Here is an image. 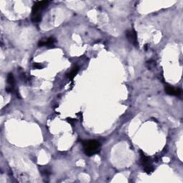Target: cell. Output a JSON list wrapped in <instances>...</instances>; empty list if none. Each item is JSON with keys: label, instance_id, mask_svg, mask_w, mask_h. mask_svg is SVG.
I'll return each mask as SVG.
<instances>
[{"label": "cell", "instance_id": "1", "mask_svg": "<svg viewBox=\"0 0 183 183\" xmlns=\"http://www.w3.org/2000/svg\"><path fill=\"white\" fill-rule=\"evenodd\" d=\"M85 152L87 155H94L100 150V144L96 140H87L83 142Z\"/></svg>", "mask_w": 183, "mask_h": 183}, {"label": "cell", "instance_id": "2", "mask_svg": "<svg viewBox=\"0 0 183 183\" xmlns=\"http://www.w3.org/2000/svg\"><path fill=\"white\" fill-rule=\"evenodd\" d=\"M126 35H127V39L130 41L132 44H133L135 47L138 46V42H137V33L136 31L133 29L130 31H127L126 33Z\"/></svg>", "mask_w": 183, "mask_h": 183}, {"label": "cell", "instance_id": "3", "mask_svg": "<svg viewBox=\"0 0 183 183\" xmlns=\"http://www.w3.org/2000/svg\"><path fill=\"white\" fill-rule=\"evenodd\" d=\"M48 1H37L35 4L34 5L32 9V14L33 15H36V14H39V11L42 10L45 7H47Z\"/></svg>", "mask_w": 183, "mask_h": 183}, {"label": "cell", "instance_id": "4", "mask_svg": "<svg viewBox=\"0 0 183 183\" xmlns=\"http://www.w3.org/2000/svg\"><path fill=\"white\" fill-rule=\"evenodd\" d=\"M165 92H166L167 94H170V95H175V96H179L180 95L182 91L180 89H175L174 87H172L170 86H167L165 87Z\"/></svg>", "mask_w": 183, "mask_h": 183}, {"label": "cell", "instance_id": "5", "mask_svg": "<svg viewBox=\"0 0 183 183\" xmlns=\"http://www.w3.org/2000/svg\"><path fill=\"white\" fill-rule=\"evenodd\" d=\"M55 42V39L53 37H50L46 39V41L41 40L39 41L38 45L39 47H43V46H51L53 45V44Z\"/></svg>", "mask_w": 183, "mask_h": 183}, {"label": "cell", "instance_id": "6", "mask_svg": "<svg viewBox=\"0 0 183 183\" xmlns=\"http://www.w3.org/2000/svg\"><path fill=\"white\" fill-rule=\"evenodd\" d=\"M79 71V67H75L73 69H72V72H70V73L68 74V77L70 80H73L74 77H75V75H77V73Z\"/></svg>", "mask_w": 183, "mask_h": 183}, {"label": "cell", "instance_id": "7", "mask_svg": "<svg viewBox=\"0 0 183 183\" xmlns=\"http://www.w3.org/2000/svg\"><path fill=\"white\" fill-rule=\"evenodd\" d=\"M7 82L10 85V87L13 86L15 84V79H14V76L12 74H9L7 77Z\"/></svg>", "mask_w": 183, "mask_h": 183}, {"label": "cell", "instance_id": "8", "mask_svg": "<svg viewBox=\"0 0 183 183\" xmlns=\"http://www.w3.org/2000/svg\"><path fill=\"white\" fill-rule=\"evenodd\" d=\"M41 15L40 14H36V15H33L32 17V21L34 22H39L41 21Z\"/></svg>", "mask_w": 183, "mask_h": 183}, {"label": "cell", "instance_id": "9", "mask_svg": "<svg viewBox=\"0 0 183 183\" xmlns=\"http://www.w3.org/2000/svg\"><path fill=\"white\" fill-rule=\"evenodd\" d=\"M34 67L36 69H42V68H43V66H42L41 64H39V63H34Z\"/></svg>", "mask_w": 183, "mask_h": 183}]
</instances>
